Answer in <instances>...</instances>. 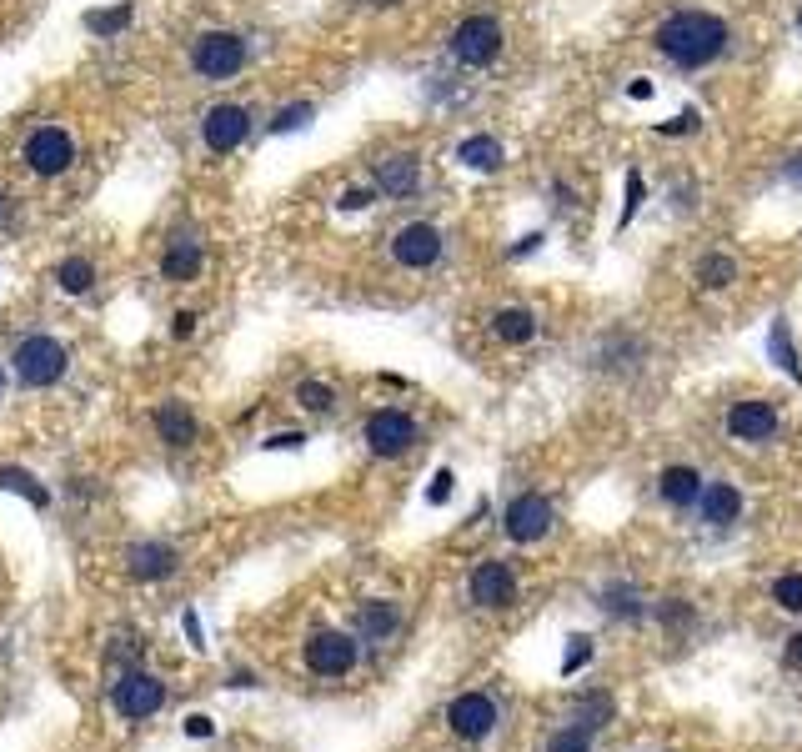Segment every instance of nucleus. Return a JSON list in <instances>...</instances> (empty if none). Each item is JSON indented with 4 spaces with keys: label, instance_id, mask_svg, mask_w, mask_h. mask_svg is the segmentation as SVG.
<instances>
[{
    "label": "nucleus",
    "instance_id": "obj_40",
    "mask_svg": "<svg viewBox=\"0 0 802 752\" xmlns=\"http://www.w3.org/2000/svg\"><path fill=\"white\" fill-rule=\"evenodd\" d=\"M191 331H196V316H191V311H176V316H171V336H176V341H186Z\"/></svg>",
    "mask_w": 802,
    "mask_h": 752
},
{
    "label": "nucleus",
    "instance_id": "obj_13",
    "mask_svg": "<svg viewBox=\"0 0 802 752\" xmlns=\"http://www.w3.org/2000/svg\"><path fill=\"white\" fill-rule=\"evenodd\" d=\"M472 602L487 607V612L512 607V602H517V577H512V567H507V562H482V567L472 572Z\"/></svg>",
    "mask_w": 802,
    "mask_h": 752
},
{
    "label": "nucleus",
    "instance_id": "obj_24",
    "mask_svg": "<svg viewBox=\"0 0 802 752\" xmlns=\"http://www.w3.org/2000/svg\"><path fill=\"white\" fill-rule=\"evenodd\" d=\"M697 281H702L707 291H727V286L737 281V261L722 256V251H707V256L697 261Z\"/></svg>",
    "mask_w": 802,
    "mask_h": 752
},
{
    "label": "nucleus",
    "instance_id": "obj_29",
    "mask_svg": "<svg viewBox=\"0 0 802 752\" xmlns=\"http://www.w3.org/2000/svg\"><path fill=\"white\" fill-rule=\"evenodd\" d=\"M126 26H131V6H126V0L116 11H91L86 16V31H96V36H111V31H126Z\"/></svg>",
    "mask_w": 802,
    "mask_h": 752
},
{
    "label": "nucleus",
    "instance_id": "obj_1",
    "mask_svg": "<svg viewBox=\"0 0 802 752\" xmlns=\"http://www.w3.org/2000/svg\"><path fill=\"white\" fill-rule=\"evenodd\" d=\"M657 51L682 66V71H697V66H712L722 51H727V26L707 11H677L657 26Z\"/></svg>",
    "mask_w": 802,
    "mask_h": 752
},
{
    "label": "nucleus",
    "instance_id": "obj_30",
    "mask_svg": "<svg viewBox=\"0 0 802 752\" xmlns=\"http://www.w3.org/2000/svg\"><path fill=\"white\" fill-rule=\"evenodd\" d=\"M772 602H777L782 612H802V572L777 577V582H772Z\"/></svg>",
    "mask_w": 802,
    "mask_h": 752
},
{
    "label": "nucleus",
    "instance_id": "obj_7",
    "mask_svg": "<svg viewBox=\"0 0 802 752\" xmlns=\"http://www.w3.org/2000/svg\"><path fill=\"white\" fill-rule=\"evenodd\" d=\"M417 442H422V432H417V422H412L407 412L386 407V412H371V417H366V447H371L376 457H401V452H412Z\"/></svg>",
    "mask_w": 802,
    "mask_h": 752
},
{
    "label": "nucleus",
    "instance_id": "obj_6",
    "mask_svg": "<svg viewBox=\"0 0 802 752\" xmlns=\"http://www.w3.org/2000/svg\"><path fill=\"white\" fill-rule=\"evenodd\" d=\"M452 56L462 66H492L502 56V26L492 16H467L457 31H452Z\"/></svg>",
    "mask_w": 802,
    "mask_h": 752
},
{
    "label": "nucleus",
    "instance_id": "obj_34",
    "mask_svg": "<svg viewBox=\"0 0 802 752\" xmlns=\"http://www.w3.org/2000/svg\"><path fill=\"white\" fill-rule=\"evenodd\" d=\"M642 196H647V186H642V176H637V171H627V201H622V221H617V226H627V221L637 216V206H642Z\"/></svg>",
    "mask_w": 802,
    "mask_h": 752
},
{
    "label": "nucleus",
    "instance_id": "obj_31",
    "mask_svg": "<svg viewBox=\"0 0 802 752\" xmlns=\"http://www.w3.org/2000/svg\"><path fill=\"white\" fill-rule=\"evenodd\" d=\"M542 752H592V732L587 727H562V732L547 737Z\"/></svg>",
    "mask_w": 802,
    "mask_h": 752
},
{
    "label": "nucleus",
    "instance_id": "obj_2",
    "mask_svg": "<svg viewBox=\"0 0 802 752\" xmlns=\"http://www.w3.org/2000/svg\"><path fill=\"white\" fill-rule=\"evenodd\" d=\"M71 366V351L56 341V336H21L16 351H11V371L21 387H56Z\"/></svg>",
    "mask_w": 802,
    "mask_h": 752
},
{
    "label": "nucleus",
    "instance_id": "obj_12",
    "mask_svg": "<svg viewBox=\"0 0 802 752\" xmlns=\"http://www.w3.org/2000/svg\"><path fill=\"white\" fill-rule=\"evenodd\" d=\"M201 136H206V151H211V156H231V151L251 136L246 106H211L206 121H201Z\"/></svg>",
    "mask_w": 802,
    "mask_h": 752
},
{
    "label": "nucleus",
    "instance_id": "obj_35",
    "mask_svg": "<svg viewBox=\"0 0 802 752\" xmlns=\"http://www.w3.org/2000/svg\"><path fill=\"white\" fill-rule=\"evenodd\" d=\"M692 131H697V111H682V116L657 126V136H692Z\"/></svg>",
    "mask_w": 802,
    "mask_h": 752
},
{
    "label": "nucleus",
    "instance_id": "obj_18",
    "mask_svg": "<svg viewBox=\"0 0 802 752\" xmlns=\"http://www.w3.org/2000/svg\"><path fill=\"white\" fill-rule=\"evenodd\" d=\"M702 522L707 527H727V522H737L742 517V492L732 487V482H712V487H702Z\"/></svg>",
    "mask_w": 802,
    "mask_h": 752
},
{
    "label": "nucleus",
    "instance_id": "obj_22",
    "mask_svg": "<svg viewBox=\"0 0 802 752\" xmlns=\"http://www.w3.org/2000/svg\"><path fill=\"white\" fill-rule=\"evenodd\" d=\"M457 161L472 166V171H497L502 166V141L497 136H467L457 146Z\"/></svg>",
    "mask_w": 802,
    "mask_h": 752
},
{
    "label": "nucleus",
    "instance_id": "obj_27",
    "mask_svg": "<svg viewBox=\"0 0 802 752\" xmlns=\"http://www.w3.org/2000/svg\"><path fill=\"white\" fill-rule=\"evenodd\" d=\"M767 346H772V356H777V366L792 376V382H802V361L792 356V331H787V321H777L772 326V336H767Z\"/></svg>",
    "mask_w": 802,
    "mask_h": 752
},
{
    "label": "nucleus",
    "instance_id": "obj_39",
    "mask_svg": "<svg viewBox=\"0 0 802 752\" xmlns=\"http://www.w3.org/2000/svg\"><path fill=\"white\" fill-rule=\"evenodd\" d=\"M447 497H452V472H437V477H432V492H427V502H432V507H442Z\"/></svg>",
    "mask_w": 802,
    "mask_h": 752
},
{
    "label": "nucleus",
    "instance_id": "obj_36",
    "mask_svg": "<svg viewBox=\"0 0 802 752\" xmlns=\"http://www.w3.org/2000/svg\"><path fill=\"white\" fill-rule=\"evenodd\" d=\"M371 201H376V191H366V186H351V191H341V201H336V206H341V211H366Z\"/></svg>",
    "mask_w": 802,
    "mask_h": 752
},
{
    "label": "nucleus",
    "instance_id": "obj_14",
    "mask_svg": "<svg viewBox=\"0 0 802 752\" xmlns=\"http://www.w3.org/2000/svg\"><path fill=\"white\" fill-rule=\"evenodd\" d=\"M176 567H181V552L166 547V542H141V547L126 552V572H131L136 582H161V577H171Z\"/></svg>",
    "mask_w": 802,
    "mask_h": 752
},
{
    "label": "nucleus",
    "instance_id": "obj_48",
    "mask_svg": "<svg viewBox=\"0 0 802 752\" xmlns=\"http://www.w3.org/2000/svg\"><path fill=\"white\" fill-rule=\"evenodd\" d=\"M797 26H802V11H797Z\"/></svg>",
    "mask_w": 802,
    "mask_h": 752
},
{
    "label": "nucleus",
    "instance_id": "obj_38",
    "mask_svg": "<svg viewBox=\"0 0 802 752\" xmlns=\"http://www.w3.org/2000/svg\"><path fill=\"white\" fill-rule=\"evenodd\" d=\"M587 657H592V642H587V637H572V652H567V662H562V672L572 677V672H577V667H582Z\"/></svg>",
    "mask_w": 802,
    "mask_h": 752
},
{
    "label": "nucleus",
    "instance_id": "obj_25",
    "mask_svg": "<svg viewBox=\"0 0 802 752\" xmlns=\"http://www.w3.org/2000/svg\"><path fill=\"white\" fill-rule=\"evenodd\" d=\"M56 286H61L66 296H86V291L96 286V266H91L86 256H71V261L56 266Z\"/></svg>",
    "mask_w": 802,
    "mask_h": 752
},
{
    "label": "nucleus",
    "instance_id": "obj_4",
    "mask_svg": "<svg viewBox=\"0 0 802 752\" xmlns=\"http://www.w3.org/2000/svg\"><path fill=\"white\" fill-rule=\"evenodd\" d=\"M246 36H236V31H206L196 46H191V66H196V76H206V81H231L241 66H246Z\"/></svg>",
    "mask_w": 802,
    "mask_h": 752
},
{
    "label": "nucleus",
    "instance_id": "obj_47",
    "mask_svg": "<svg viewBox=\"0 0 802 752\" xmlns=\"http://www.w3.org/2000/svg\"><path fill=\"white\" fill-rule=\"evenodd\" d=\"M0 397H6V371H0Z\"/></svg>",
    "mask_w": 802,
    "mask_h": 752
},
{
    "label": "nucleus",
    "instance_id": "obj_43",
    "mask_svg": "<svg viewBox=\"0 0 802 752\" xmlns=\"http://www.w3.org/2000/svg\"><path fill=\"white\" fill-rule=\"evenodd\" d=\"M627 96H632V101H652V81H632Z\"/></svg>",
    "mask_w": 802,
    "mask_h": 752
},
{
    "label": "nucleus",
    "instance_id": "obj_3",
    "mask_svg": "<svg viewBox=\"0 0 802 752\" xmlns=\"http://www.w3.org/2000/svg\"><path fill=\"white\" fill-rule=\"evenodd\" d=\"M111 707H116L126 722H146V717H156V712L166 707V682H161L156 672H146V667H131V672L116 677Z\"/></svg>",
    "mask_w": 802,
    "mask_h": 752
},
{
    "label": "nucleus",
    "instance_id": "obj_33",
    "mask_svg": "<svg viewBox=\"0 0 802 752\" xmlns=\"http://www.w3.org/2000/svg\"><path fill=\"white\" fill-rule=\"evenodd\" d=\"M311 116H316V111H311L306 101H296V106H286V111H281V116L271 121V131H276V136H286V131H301V126H306Z\"/></svg>",
    "mask_w": 802,
    "mask_h": 752
},
{
    "label": "nucleus",
    "instance_id": "obj_16",
    "mask_svg": "<svg viewBox=\"0 0 802 752\" xmlns=\"http://www.w3.org/2000/svg\"><path fill=\"white\" fill-rule=\"evenodd\" d=\"M401 632V607L396 602H361L356 607V637L361 642H391Z\"/></svg>",
    "mask_w": 802,
    "mask_h": 752
},
{
    "label": "nucleus",
    "instance_id": "obj_23",
    "mask_svg": "<svg viewBox=\"0 0 802 752\" xmlns=\"http://www.w3.org/2000/svg\"><path fill=\"white\" fill-rule=\"evenodd\" d=\"M492 331H497L507 346H522V341H532V336H537V316H532V311H522V306H507V311H497V316H492Z\"/></svg>",
    "mask_w": 802,
    "mask_h": 752
},
{
    "label": "nucleus",
    "instance_id": "obj_9",
    "mask_svg": "<svg viewBox=\"0 0 802 752\" xmlns=\"http://www.w3.org/2000/svg\"><path fill=\"white\" fill-rule=\"evenodd\" d=\"M71 161H76V141H71L66 126H41V131H31V141H26V166H31L36 176H61V171H71Z\"/></svg>",
    "mask_w": 802,
    "mask_h": 752
},
{
    "label": "nucleus",
    "instance_id": "obj_5",
    "mask_svg": "<svg viewBox=\"0 0 802 752\" xmlns=\"http://www.w3.org/2000/svg\"><path fill=\"white\" fill-rule=\"evenodd\" d=\"M301 657H306V672H316V677H346L361 662V637L356 632H316V637H306Z\"/></svg>",
    "mask_w": 802,
    "mask_h": 752
},
{
    "label": "nucleus",
    "instance_id": "obj_41",
    "mask_svg": "<svg viewBox=\"0 0 802 752\" xmlns=\"http://www.w3.org/2000/svg\"><path fill=\"white\" fill-rule=\"evenodd\" d=\"M782 657H787V667H792V672H802V632H797V637H787V652H782Z\"/></svg>",
    "mask_w": 802,
    "mask_h": 752
},
{
    "label": "nucleus",
    "instance_id": "obj_11",
    "mask_svg": "<svg viewBox=\"0 0 802 752\" xmlns=\"http://www.w3.org/2000/svg\"><path fill=\"white\" fill-rule=\"evenodd\" d=\"M447 722H452V732H457V737L482 742V737H492V732H497V702H492L487 692H462V697H452Z\"/></svg>",
    "mask_w": 802,
    "mask_h": 752
},
{
    "label": "nucleus",
    "instance_id": "obj_42",
    "mask_svg": "<svg viewBox=\"0 0 802 752\" xmlns=\"http://www.w3.org/2000/svg\"><path fill=\"white\" fill-rule=\"evenodd\" d=\"M537 246H542V231H532V236H522V241L512 246V256H532Z\"/></svg>",
    "mask_w": 802,
    "mask_h": 752
},
{
    "label": "nucleus",
    "instance_id": "obj_44",
    "mask_svg": "<svg viewBox=\"0 0 802 752\" xmlns=\"http://www.w3.org/2000/svg\"><path fill=\"white\" fill-rule=\"evenodd\" d=\"M186 732H191V737H211V717H191Z\"/></svg>",
    "mask_w": 802,
    "mask_h": 752
},
{
    "label": "nucleus",
    "instance_id": "obj_28",
    "mask_svg": "<svg viewBox=\"0 0 802 752\" xmlns=\"http://www.w3.org/2000/svg\"><path fill=\"white\" fill-rule=\"evenodd\" d=\"M296 407H301V412H331V407H336V392H331L326 382H301V387H296Z\"/></svg>",
    "mask_w": 802,
    "mask_h": 752
},
{
    "label": "nucleus",
    "instance_id": "obj_10",
    "mask_svg": "<svg viewBox=\"0 0 802 752\" xmlns=\"http://www.w3.org/2000/svg\"><path fill=\"white\" fill-rule=\"evenodd\" d=\"M391 256H396V266H407V271H427V266H437V256H442V231H437L432 221L401 226L396 241H391Z\"/></svg>",
    "mask_w": 802,
    "mask_h": 752
},
{
    "label": "nucleus",
    "instance_id": "obj_26",
    "mask_svg": "<svg viewBox=\"0 0 802 752\" xmlns=\"http://www.w3.org/2000/svg\"><path fill=\"white\" fill-rule=\"evenodd\" d=\"M0 487L6 492H21V497H31L36 507H51V492L31 477V472H21V467H0Z\"/></svg>",
    "mask_w": 802,
    "mask_h": 752
},
{
    "label": "nucleus",
    "instance_id": "obj_21",
    "mask_svg": "<svg viewBox=\"0 0 802 752\" xmlns=\"http://www.w3.org/2000/svg\"><path fill=\"white\" fill-rule=\"evenodd\" d=\"M657 492H662V502H672V507H692V502L702 497V477H697L692 467H667L662 482H657Z\"/></svg>",
    "mask_w": 802,
    "mask_h": 752
},
{
    "label": "nucleus",
    "instance_id": "obj_32",
    "mask_svg": "<svg viewBox=\"0 0 802 752\" xmlns=\"http://www.w3.org/2000/svg\"><path fill=\"white\" fill-rule=\"evenodd\" d=\"M602 607H607L612 617H642V602H637L632 587H607V592H602Z\"/></svg>",
    "mask_w": 802,
    "mask_h": 752
},
{
    "label": "nucleus",
    "instance_id": "obj_46",
    "mask_svg": "<svg viewBox=\"0 0 802 752\" xmlns=\"http://www.w3.org/2000/svg\"><path fill=\"white\" fill-rule=\"evenodd\" d=\"M6 211H11V201H6V196H0V216H6Z\"/></svg>",
    "mask_w": 802,
    "mask_h": 752
},
{
    "label": "nucleus",
    "instance_id": "obj_15",
    "mask_svg": "<svg viewBox=\"0 0 802 752\" xmlns=\"http://www.w3.org/2000/svg\"><path fill=\"white\" fill-rule=\"evenodd\" d=\"M727 432H732L737 442H767V437L777 432L772 402H737V407L727 412Z\"/></svg>",
    "mask_w": 802,
    "mask_h": 752
},
{
    "label": "nucleus",
    "instance_id": "obj_45",
    "mask_svg": "<svg viewBox=\"0 0 802 752\" xmlns=\"http://www.w3.org/2000/svg\"><path fill=\"white\" fill-rule=\"evenodd\" d=\"M371 6H401V0H371Z\"/></svg>",
    "mask_w": 802,
    "mask_h": 752
},
{
    "label": "nucleus",
    "instance_id": "obj_20",
    "mask_svg": "<svg viewBox=\"0 0 802 752\" xmlns=\"http://www.w3.org/2000/svg\"><path fill=\"white\" fill-rule=\"evenodd\" d=\"M156 432L166 447H191L196 442V417L186 412V402H161L156 407Z\"/></svg>",
    "mask_w": 802,
    "mask_h": 752
},
{
    "label": "nucleus",
    "instance_id": "obj_19",
    "mask_svg": "<svg viewBox=\"0 0 802 752\" xmlns=\"http://www.w3.org/2000/svg\"><path fill=\"white\" fill-rule=\"evenodd\" d=\"M201 266H206V251H201V241H171V251L161 256V276L166 281H196L201 276Z\"/></svg>",
    "mask_w": 802,
    "mask_h": 752
},
{
    "label": "nucleus",
    "instance_id": "obj_8",
    "mask_svg": "<svg viewBox=\"0 0 802 752\" xmlns=\"http://www.w3.org/2000/svg\"><path fill=\"white\" fill-rule=\"evenodd\" d=\"M552 522H557V512H552V502L542 497V492H522L507 512H502V532L512 537V542H542L547 532H552Z\"/></svg>",
    "mask_w": 802,
    "mask_h": 752
},
{
    "label": "nucleus",
    "instance_id": "obj_17",
    "mask_svg": "<svg viewBox=\"0 0 802 752\" xmlns=\"http://www.w3.org/2000/svg\"><path fill=\"white\" fill-rule=\"evenodd\" d=\"M417 181H422L417 156H386V161L376 166V191H381V196H412Z\"/></svg>",
    "mask_w": 802,
    "mask_h": 752
},
{
    "label": "nucleus",
    "instance_id": "obj_37",
    "mask_svg": "<svg viewBox=\"0 0 802 752\" xmlns=\"http://www.w3.org/2000/svg\"><path fill=\"white\" fill-rule=\"evenodd\" d=\"M261 447H266V452H296V447H306V432H276V437H266Z\"/></svg>",
    "mask_w": 802,
    "mask_h": 752
}]
</instances>
